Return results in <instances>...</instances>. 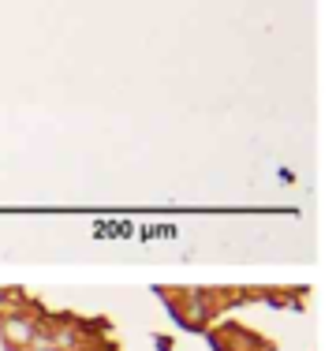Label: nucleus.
I'll return each instance as SVG.
<instances>
[{
  "label": "nucleus",
  "instance_id": "nucleus-1",
  "mask_svg": "<svg viewBox=\"0 0 336 351\" xmlns=\"http://www.w3.org/2000/svg\"><path fill=\"white\" fill-rule=\"evenodd\" d=\"M142 236H146V239H172L176 236V228H172V224H161V228H146V232H142Z\"/></svg>",
  "mask_w": 336,
  "mask_h": 351
}]
</instances>
